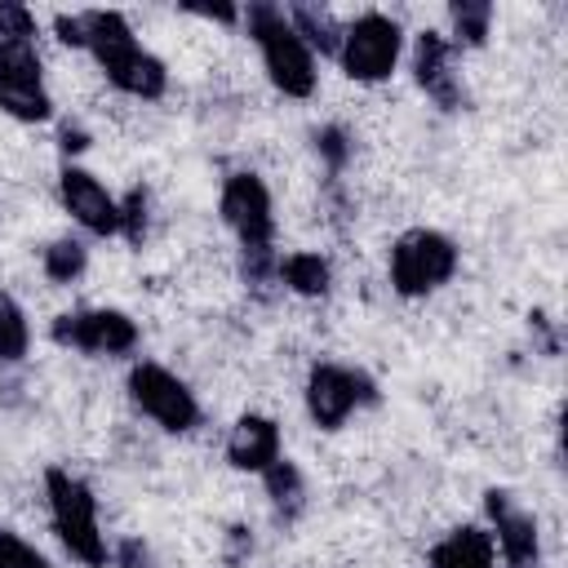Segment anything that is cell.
<instances>
[{
	"label": "cell",
	"mask_w": 568,
	"mask_h": 568,
	"mask_svg": "<svg viewBox=\"0 0 568 568\" xmlns=\"http://www.w3.org/2000/svg\"><path fill=\"white\" fill-rule=\"evenodd\" d=\"M129 399L169 435L195 430V422H200V404H195L191 386L182 377H173L164 364H151V359L129 368Z\"/></svg>",
	"instance_id": "52a82bcc"
},
{
	"label": "cell",
	"mask_w": 568,
	"mask_h": 568,
	"mask_svg": "<svg viewBox=\"0 0 568 568\" xmlns=\"http://www.w3.org/2000/svg\"><path fill=\"white\" fill-rule=\"evenodd\" d=\"M275 271L302 297H324L328 293V280H333V271H328V262L320 253H288V257L275 262Z\"/></svg>",
	"instance_id": "e0dca14e"
},
{
	"label": "cell",
	"mask_w": 568,
	"mask_h": 568,
	"mask_svg": "<svg viewBox=\"0 0 568 568\" xmlns=\"http://www.w3.org/2000/svg\"><path fill=\"white\" fill-rule=\"evenodd\" d=\"M430 568H497L493 537L484 528H475V524H462L444 541H435Z\"/></svg>",
	"instance_id": "9a60e30c"
},
{
	"label": "cell",
	"mask_w": 568,
	"mask_h": 568,
	"mask_svg": "<svg viewBox=\"0 0 568 568\" xmlns=\"http://www.w3.org/2000/svg\"><path fill=\"white\" fill-rule=\"evenodd\" d=\"M80 27H84V49L98 58L102 75H106L120 93L146 98V102L164 93V84H169L164 62H160L155 53H146V49L133 40L124 13H115V9H84V13H80Z\"/></svg>",
	"instance_id": "6da1fadb"
},
{
	"label": "cell",
	"mask_w": 568,
	"mask_h": 568,
	"mask_svg": "<svg viewBox=\"0 0 568 568\" xmlns=\"http://www.w3.org/2000/svg\"><path fill=\"white\" fill-rule=\"evenodd\" d=\"M262 479H266V493H271L275 510H280L284 519H293V515L302 510V501H306V484H302L297 466H293L288 457H275V462L262 470Z\"/></svg>",
	"instance_id": "ac0fdd59"
},
{
	"label": "cell",
	"mask_w": 568,
	"mask_h": 568,
	"mask_svg": "<svg viewBox=\"0 0 568 568\" xmlns=\"http://www.w3.org/2000/svg\"><path fill=\"white\" fill-rule=\"evenodd\" d=\"M284 18H288V27L302 36V44L315 53H333L337 58V44H342V27L333 22V13H324V9H315V4H293V9H284Z\"/></svg>",
	"instance_id": "2e32d148"
},
{
	"label": "cell",
	"mask_w": 568,
	"mask_h": 568,
	"mask_svg": "<svg viewBox=\"0 0 568 568\" xmlns=\"http://www.w3.org/2000/svg\"><path fill=\"white\" fill-rule=\"evenodd\" d=\"M84 262H89V253H84L80 240H53L44 248V275L58 280V284H71L84 271Z\"/></svg>",
	"instance_id": "44dd1931"
},
{
	"label": "cell",
	"mask_w": 568,
	"mask_h": 568,
	"mask_svg": "<svg viewBox=\"0 0 568 568\" xmlns=\"http://www.w3.org/2000/svg\"><path fill=\"white\" fill-rule=\"evenodd\" d=\"M413 71H417V84L439 102V106H457L462 102V89H457V75H453V62H448V44L439 31H422L417 36V58H413Z\"/></svg>",
	"instance_id": "5bb4252c"
},
{
	"label": "cell",
	"mask_w": 568,
	"mask_h": 568,
	"mask_svg": "<svg viewBox=\"0 0 568 568\" xmlns=\"http://www.w3.org/2000/svg\"><path fill=\"white\" fill-rule=\"evenodd\" d=\"M488 519H493V550H501L506 568H541V541H537V519L515 506L510 493H488Z\"/></svg>",
	"instance_id": "8fae6325"
},
{
	"label": "cell",
	"mask_w": 568,
	"mask_h": 568,
	"mask_svg": "<svg viewBox=\"0 0 568 568\" xmlns=\"http://www.w3.org/2000/svg\"><path fill=\"white\" fill-rule=\"evenodd\" d=\"M49 337L58 346L84 351V355H129L138 346V324L124 311H67L53 320Z\"/></svg>",
	"instance_id": "30bf717a"
},
{
	"label": "cell",
	"mask_w": 568,
	"mask_h": 568,
	"mask_svg": "<svg viewBox=\"0 0 568 568\" xmlns=\"http://www.w3.org/2000/svg\"><path fill=\"white\" fill-rule=\"evenodd\" d=\"M457 275V244L444 231L413 226L390 244V284L399 297H426Z\"/></svg>",
	"instance_id": "5b68a950"
},
{
	"label": "cell",
	"mask_w": 568,
	"mask_h": 568,
	"mask_svg": "<svg viewBox=\"0 0 568 568\" xmlns=\"http://www.w3.org/2000/svg\"><path fill=\"white\" fill-rule=\"evenodd\" d=\"M0 568H49V559L31 541H22L18 532L0 528Z\"/></svg>",
	"instance_id": "7402d4cb"
},
{
	"label": "cell",
	"mask_w": 568,
	"mask_h": 568,
	"mask_svg": "<svg viewBox=\"0 0 568 568\" xmlns=\"http://www.w3.org/2000/svg\"><path fill=\"white\" fill-rule=\"evenodd\" d=\"M53 31H58V40H62V44L84 49V27H80V13H58V18H53Z\"/></svg>",
	"instance_id": "cb8c5ba5"
},
{
	"label": "cell",
	"mask_w": 568,
	"mask_h": 568,
	"mask_svg": "<svg viewBox=\"0 0 568 568\" xmlns=\"http://www.w3.org/2000/svg\"><path fill=\"white\" fill-rule=\"evenodd\" d=\"M248 22V36L257 40L262 49V67H266V80L284 93V98H311L315 93V53L302 44V36L288 27L284 9L275 4H253L244 13Z\"/></svg>",
	"instance_id": "7a4b0ae2"
},
{
	"label": "cell",
	"mask_w": 568,
	"mask_h": 568,
	"mask_svg": "<svg viewBox=\"0 0 568 568\" xmlns=\"http://www.w3.org/2000/svg\"><path fill=\"white\" fill-rule=\"evenodd\" d=\"M0 111L22 124L49 120L53 102L44 89L36 40H0Z\"/></svg>",
	"instance_id": "ba28073f"
},
{
	"label": "cell",
	"mask_w": 568,
	"mask_h": 568,
	"mask_svg": "<svg viewBox=\"0 0 568 568\" xmlns=\"http://www.w3.org/2000/svg\"><path fill=\"white\" fill-rule=\"evenodd\" d=\"M377 386L359 373V368H342V364H315L306 373V413L320 430H337L355 408L373 404Z\"/></svg>",
	"instance_id": "9c48e42d"
},
{
	"label": "cell",
	"mask_w": 568,
	"mask_h": 568,
	"mask_svg": "<svg viewBox=\"0 0 568 568\" xmlns=\"http://www.w3.org/2000/svg\"><path fill=\"white\" fill-rule=\"evenodd\" d=\"M58 195H62V209L93 235H120V200L89 173V169H75L67 164L58 173Z\"/></svg>",
	"instance_id": "7c38bea8"
},
{
	"label": "cell",
	"mask_w": 568,
	"mask_h": 568,
	"mask_svg": "<svg viewBox=\"0 0 568 568\" xmlns=\"http://www.w3.org/2000/svg\"><path fill=\"white\" fill-rule=\"evenodd\" d=\"M404 49V31L395 18L386 13H359L351 27H342V44H337V62L351 80L359 84H377L395 71Z\"/></svg>",
	"instance_id": "8992f818"
},
{
	"label": "cell",
	"mask_w": 568,
	"mask_h": 568,
	"mask_svg": "<svg viewBox=\"0 0 568 568\" xmlns=\"http://www.w3.org/2000/svg\"><path fill=\"white\" fill-rule=\"evenodd\" d=\"M448 13H453L457 40H466L470 49H479L488 40V27H493V4L488 0H457Z\"/></svg>",
	"instance_id": "ffe728a7"
},
{
	"label": "cell",
	"mask_w": 568,
	"mask_h": 568,
	"mask_svg": "<svg viewBox=\"0 0 568 568\" xmlns=\"http://www.w3.org/2000/svg\"><path fill=\"white\" fill-rule=\"evenodd\" d=\"M27 346H31L27 315H22V306H18L9 293H0V359L13 364V359L27 355Z\"/></svg>",
	"instance_id": "d6986e66"
},
{
	"label": "cell",
	"mask_w": 568,
	"mask_h": 568,
	"mask_svg": "<svg viewBox=\"0 0 568 568\" xmlns=\"http://www.w3.org/2000/svg\"><path fill=\"white\" fill-rule=\"evenodd\" d=\"M31 36H36L31 9H22L13 0H0V40H31Z\"/></svg>",
	"instance_id": "603a6c76"
},
{
	"label": "cell",
	"mask_w": 568,
	"mask_h": 568,
	"mask_svg": "<svg viewBox=\"0 0 568 568\" xmlns=\"http://www.w3.org/2000/svg\"><path fill=\"white\" fill-rule=\"evenodd\" d=\"M275 457H280V426L271 417H262V413H244L226 435V462L235 470L262 475Z\"/></svg>",
	"instance_id": "4fadbf2b"
},
{
	"label": "cell",
	"mask_w": 568,
	"mask_h": 568,
	"mask_svg": "<svg viewBox=\"0 0 568 568\" xmlns=\"http://www.w3.org/2000/svg\"><path fill=\"white\" fill-rule=\"evenodd\" d=\"M44 497H49V519H53V532L62 537V546L80 564L102 568L106 564V532L98 524V501H93L89 484L62 466H49L44 470Z\"/></svg>",
	"instance_id": "3957f363"
},
{
	"label": "cell",
	"mask_w": 568,
	"mask_h": 568,
	"mask_svg": "<svg viewBox=\"0 0 568 568\" xmlns=\"http://www.w3.org/2000/svg\"><path fill=\"white\" fill-rule=\"evenodd\" d=\"M222 222L231 226V235L240 240V253H244V266L248 275H266L271 271V240H275V213H271V191L257 173H231L222 182Z\"/></svg>",
	"instance_id": "277c9868"
}]
</instances>
